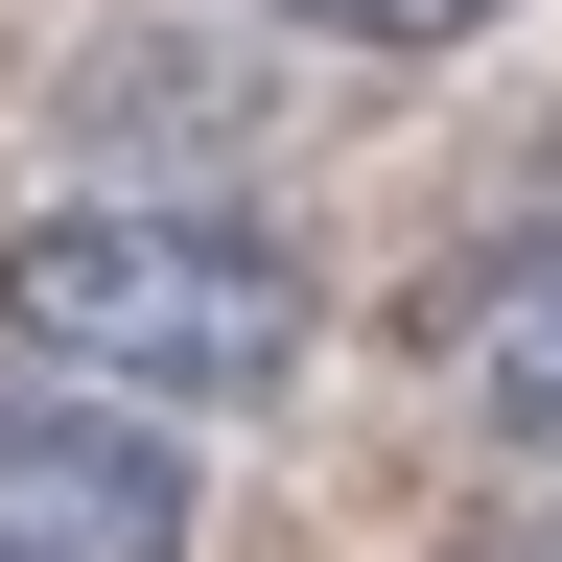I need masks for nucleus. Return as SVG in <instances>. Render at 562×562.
Wrapping results in <instances>:
<instances>
[{
    "label": "nucleus",
    "mask_w": 562,
    "mask_h": 562,
    "mask_svg": "<svg viewBox=\"0 0 562 562\" xmlns=\"http://www.w3.org/2000/svg\"><path fill=\"white\" fill-rule=\"evenodd\" d=\"M0 328H24V375H94V398H281L305 375V258L258 211L94 188V211H24Z\"/></svg>",
    "instance_id": "f257e3e1"
},
{
    "label": "nucleus",
    "mask_w": 562,
    "mask_h": 562,
    "mask_svg": "<svg viewBox=\"0 0 562 562\" xmlns=\"http://www.w3.org/2000/svg\"><path fill=\"white\" fill-rule=\"evenodd\" d=\"M0 562H188L165 422L94 375H0Z\"/></svg>",
    "instance_id": "f03ea898"
},
{
    "label": "nucleus",
    "mask_w": 562,
    "mask_h": 562,
    "mask_svg": "<svg viewBox=\"0 0 562 562\" xmlns=\"http://www.w3.org/2000/svg\"><path fill=\"white\" fill-rule=\"evenodd\" d=\"M446 375H469L492 446H539V469H562V211H539V235H492V258L446 281Z\"/></svg>",
    "instance_id": "7ed1b4c3"
},
{
    "label": "nucleus",
    "mask_w": 562,
    "mask_h": 562,
    "mask_svg": "<svg viewBox=\"0 0 562 562\" xmlns=\"http://www.w3.org/2000/svg\"><path fill=\"white\" fill-rule=\"evenodd\" d=\"M70 94H94V117H140V140H211V117H258V94H235L211 47H94Z\"/></svg>",
    "instance_id": "20e7f679"
},
{
    "label": "nucleus",
    "mask_w": 562,
    "mask_h": 562,
    "mask_svg": "<svg viewBox=\"0 0 562 562\" xmlns=\"http://www.w3.org/2000/svg\"><path fill=\"white\" fill-rule=\"evenodd\" d=\"M281 24H351V47H446V24H492V0H281Z\"/></svg>",
    "instance_id": "39448f33"
},
{
    "label": "nucleus",
    "mask_w": 562,
    "mask_h": 562,
    "mask_svg": "<svg viewBox=\"0 0 562 562\" xmlns=\"http://www.w3.org/2000/svg\"><path fill=\"white\" fill-rule=\"evenodd\" d=\"M469 562H562V516H492V539H469Z\"/></svg>",
    "instance_id": "423d86ee"
}]
</instances>
